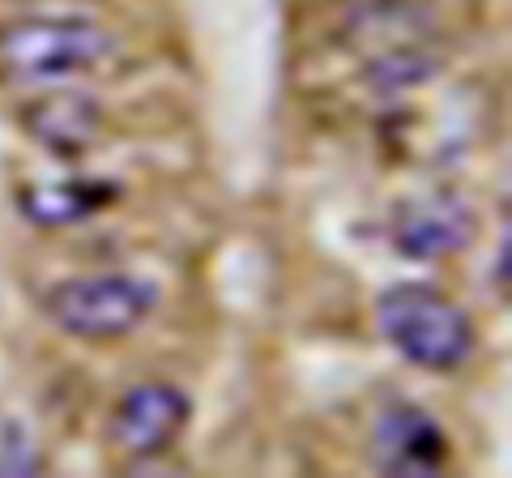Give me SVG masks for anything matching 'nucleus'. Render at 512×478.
<instances>
[{"mask_svg":"<svg viewBox=\"0 0 512 478\" xmlns=\"http://www.w3.org/2000/svg\"><path fill=\"white\" fill-rule=\"evenodd\" d=\"M376 325L397 355L427 372H457L474 355V321L427 282H397L376 299Z\"/></svg>","mask_w":512,"mask_h":478,"instance_id":"nucleus-1","label":"nucleus"},{"mask_svg":"<svg viewBox=\"0 0 512 478\" xmlns=\"http://www.w3.org/2000/svg\"><path fill=\"white\" fill-rule=\"evenodd\" d=\"M111 35L82 13H26L0 22V77L5 82H64L99 69Z\"/></svg>","mask_w":512,"mask_h":478,"instance_id":"nucleus-2","label":"nucleus"},{"mask_svg":"<svg viewBox=\"0 0 512 478\" xmlns=\"http://www.w3.org/2000/svg\"><path fill=\"white\" fill-rule=\"evenodd\" d=\"M158 308V291L133 274H90L64 278L43 299V312L60 333L82 342L128 338Z\"/></svg>","mask_w":512,"mask_h":478,"instance_id":"nucleus-3","label":"nucleus"},{"mask_svg":"<svg viewBox=\"0 0 512 478\" xmlns=\"http://www.w3.org/2000/svg\"><path fill=\"white\" fill-rule=\"evenodd\" d=\"M192 419V397L171 385V380H150V385L128 389L116 410H111L107 436L128 457H158L167 453Z\"/></svg>","mask_w":512,"mask_h":478,"instance_id":"nucleus-4","label":"nucleus"},{"mask_svg":"<svg viewBox=\"0 0 512 478\" xmlns=\"http://www.w3.org/2000/svg\"><path fill=\"white\" fill-rule=\"evenodd\" d=\"M372 453H376V466L384 474L423 478V474L444 470L448 436L427 410H419L414 402H393V406H384L380 419H376Z\"/></svg>","mask_w":512,"mask_h":478,"instance_id":"nucleus-5","label":"nucleus"},{"mask_svg":"<svg viewBox=\"0 0 512 478\" xmlns=\"http://www.w3.org/2000/svg\"><path fill=\"white\" fill-rule=\"evenodd\" d=\"M478 218L461 197H414L402 201L393 214V244L410 261H440L453 257L474 239Z\"/></svg>","mask_w":512,"mask_h":478,"instance_id":"nucleus-6","label":"nucleus"},{"mask_svg":"<svg viewBox=\"0 0 512 478\" xmlns=\"http://www.w3.org/2000/svg\"><path fill=\"white\" fill-rule=\"evenodd\" d=\"M22 124L43 150H52L60 158H73V154H86L94 141H99L103 107L94 103L90 94L56 90V94H43V99L30 103L22 111Z\"/></svg>","mask_w":512,"mask_h":478,"instance_id":"nucleus-7","label":"nucleus"},{"mask_svg":"<svg viewBox=\"0 0 512 478\" xmlns=\"http://www.w3.org/2000/svg\"><path fill=\"white\" fill-rule=\"evenodd\" d=\"M111 201H120L116 184L103 180H52V184H30L22 188V214L39 227H69V222H82L90 214L107 210Z\"/></svg>","mask_w":512,"mask_h":478,"instance_id":"nucleus-8","label":"nucleus"},{"mask_svg":"<svg viewBox=\"0 0 512 478\" xmlns=\"http://www.w3.org/2000/svg\"><path fill=\"white\" fill-rule=\"evenodd\" d=\"M500 291L508 295V239L500 244Z\"/></svg>","mask_w":512,"mask_h":478,"instance_id":"nucleus-9","label":"nucleus"}]
</instances>
